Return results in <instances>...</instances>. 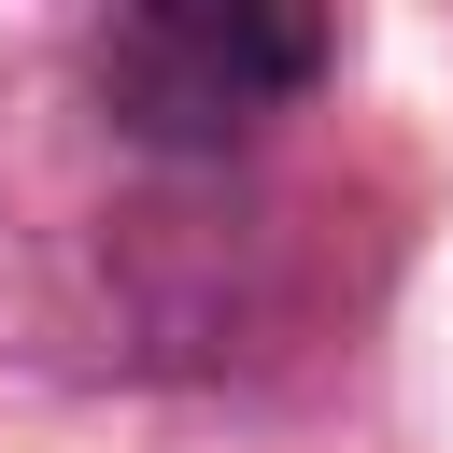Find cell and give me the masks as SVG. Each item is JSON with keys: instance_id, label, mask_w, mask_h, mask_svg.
<instances>
[{"instance_id": "1", "label": "cell", "mask_w": 453, "mask_h": 453, "mask_svg": "<svg viewBox=\"0 0 453 453\" xmlns=\"http://www.w3.org/2000/svg\"><path fill=\"white\" fill-rule=\"evenodd\" d=\"M269 198L127 142L71 42L0 57V354L42 368H226L269 326Z\"/></svg>"}, {"instance_id": "2", "label": "cell", "mask_w": 453, "mask_h": 453, "mask_svg": "<svg viewBox=\"0 0 453 453\" xmlns=\"http://www.w3.org/2000/svg\"><path fill=\"white\" fill-rule=\"evenodd\" d=\"M71 71L127 142L198 156V170H255V142L340 71V28L269 14V0H156V14L71 28Z\"/></svg>"}]
</instances>
